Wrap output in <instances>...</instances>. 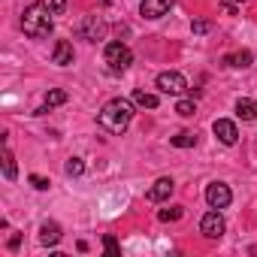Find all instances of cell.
<instances>
[{
    "mask_svg": "<svg viewBox=\"0 0 257 257\" xmlns=\"http://www.w3.org/2000/svg\"><path fill=\"white\" fill-rule=\"evenodd\" d=\"M134 112H137V103L134 100H127V97H115V100H109L103 109H100V115H97V124L103 127V131H109V134H124L127 127H131V121H134Z\"/></svg>",
    "mask_w": 257,
    "mask_h": 257,
    "instance_id": "obj_1",
    "label": "cell"
},
{
    "mask_svg": "<svg viewBox=\"0 0 257 257\" xmlns=\"http://www.w3.org/2000/svg\"><path fill=\"white\" fill-rule=\"evenodd\" d=\"M52 7L49 4H31L28 10H25V16H22V31H25V37H31V40H43V37H49L52 34Z\"/></svg>",
    "mask_w": 257,
    "mask_h": 257,
    "instance_id": "obj_2",
    "label": "cell"
},
{
    "mask_svg": "<svg viewBox=\"0 0 257 257\" xmlns=\"http://www.w3.org/2000/svg\"><path fill=\"white\" fill-rule=\"evenodd\" d=\"M103 61H106L109 73H124L127 67L134 64V52L127 49L124 43H109L106 52H103Z\"/></svg>",
    "mask_w": 257,
    "mask_h": 257,
    "instance_id": "obj_3",
    "label": "cell"
},
{
    "mask_svg": "<svg viewBox=\"0 0 257 257\" xmlns=\"http://www.w3.org/2000/svg\"><path fill=\"white\" fill-rule=\"evenodd\" d=\"M76 34H79L82 40H88V43H97V40L106 37V22H103L100 16H85V19L76 25Z\"/></svg>",
    "mask_w": 257,
    "mask_h": 257,
    "instance_id": "obj_4",
    "label": "cell"
},
{
    "mask_svg": "<svg viewBox=\"0 0 257 257\" xmlns=\"http://www.w3.org/2000/svg\"><path fill=\"white\" fill-rule=\"evenodd\" d=\"M224 230H227V224H224V218H221V209H212V212L203 215V221H200V233H203L206 239H221Z\"/></svg>",
    "mask_w": 257,
    "mask_h": 257,
    "instance_id": "obj_5",
    "label": "cell"
},
{
    "mask_svg": "<svg viewBox=\"0 0 257 257\" xmlns=\"http://www.w3.org/2000/svg\"><path fill=\"white\" fill-rule=\"evenodd\" d=\"M206 203H209L212 209H227V206L233 203V191H230L224 182H212V185L206 188Z\"/></svg>",
    "mask_w": 257,
    "mask_h": 257,
    "instance_id": "obj_6",
    "label": "cell"
},
{
    "mask_svg": "<svg viewBox=\"0 0 257 257\" xmlns=\"http://www.w3.org/2000/svg\"><path fill=\"white\" fill-rule=\"evenodd\" d=\"M155 85L164 91V94H182L185 88H188V82H185V76L182 73H176V70H167V73H158V79H155Z\"/></svg>",
    "mask_w": 257,
    "mask_h": 257,
    "instance_id": "obj_7",
    "label": "cell"
},
{
    "mask_svg": "<svg viewBox=\"0 0 257 257\" xmlns=\"http://www.w3.org/2000/svg\"><path fill=\"white\" fill-rule=\"evenodd\" d=\"M173 4H176V0H143V4H140V16L149 19V22H158V19H164L173 10Z\"/></svg>",
    "mask_w": 257,
    "mask_h": 257,
    "instance_id": "obj_8",
    "label": "cell"
},
{
    "mask_svg": "<svg viewBox=\"0 0 257 257\" xmlns=\"http://www.w3.org/2000/svg\"><path fill=\"white\" fill-rule=\"evenodd\" d=\"M173 191H176V182H173L170 176H164V179H158V182L146 191V200H149V203H164V200H170Z\"/></svg>",
    "mask_w": 257,
    "mask_h": 257,
    "instance_id": "obj_9",
    "label": "cell"
},
{
    "mask_svg": "<svg viewBox=\"0 0 257 257\" xmlns=\"http://www.w3.org/2000/svg\"><path fill=\"white\" fill-rule=\"evenodd\" d=\"M212 134H215L224 146H236V140H239V131H236V124H233L230 118H218V121L212 124Z\"/></svg>",
    "mask_w": 257,
    "mask_h": 257,
    "instance_id": "obj_10",
    "label": "cell"
},
{
    "mask_svg": "<svg viewBox=\"0 0 257 257\" xmlns=\"http://www.w3.org/2000/svg\"><path fill=\"white\" fill-rule=\"evenodd\" d=\"M73 46H70V40H58L55 43V49H52V64H58V67H70L73 64Z\"/></svg>",
    "mask_w": 257,
    "mask_h": 257,
    "instance_id": "obj_11",
    "label": "cell"
},
{
    "mask_svg": "<svg viewBox=\"0 0 257 257\" xmlns=\"http://www.w3.org/2000/svg\"><path fill=\"white\" fill-rule=\"evenodd\" d=\"M61 224L58 221H46L43 227H40V245H46V248H55L58 242H61Z\"/></svg>",
    "mask_w": 257,
    "mask_h": 257,
    "instance_id": "obj_12",
    "label": "cell"
},
{
    "mask_svg": "<svg viewBox=\"0 0 257 257\" xmlns=\"http://www.w3.org/2000/svg\"><path fill=\"white\" fill-rule=\"evenodd\" d=\"M251 61H254V55H251L248 49H242V52H233V55H224V58H221V64H224V67H233V70H245V67H251Z\"/></svg>",
    "mask_w": 257,
    "mask_h": 257,
    "instance_id": "obj_13",
    "label": "cell"
},
{
    "mask_svg": "<svg viewBox=\"0 0 257 257\" xmlns=\"http://www.w3.org/2000/svg\"><path fill=\"white\" fill-rule=\"evenodd\" d=\"M236 115H239L242 121H257V100L239 97V100H236Z\"/></svg>",
    "mask_w": 257,
    "mask_h": 257,
    "instance_id": "obj_14",
    "label": "cell"
},
{
    "mask_svg": "<svg viewBox=\"0 0 257 257\" xmlns=\"http://www.w3.org/2000/svg\"><path fill=\"white\" fill-rule=\"evenodd\" d=\"M61 103H67V91L55 88V91H49V94H46V100H43V106L37 109V115H46L49 109H55V106H61Z\"/></svg>",
    "mask_w": 257,
    "mask_h": 257,
    "instance_id": "obj_15",
    "label": "cell"
},
{
    "mask_svg": "<svg viewBox=\"0 0 257 257\" xmlns=\"http://www.w3.org/2000/svg\"><path fill=\"white\" fill-rule=\"evenodd\" d=\"M131 100H134L137 106H143V109H158V103H161V100H158V94H152V91H143V88H137Z\"/></svg>",
    "mask_w": 257,
    "mask_h": 257,
    "instance_id": "obj_16",
    "label": "cell"
},
{
    "mask_svg": "<svg viewBox=\"0 0 257 257\" xmlns=\"http://www.w3.org/2000/svg\"><path fill=\"white\" fill-rule=\"evenodd\" d=\"M173 146H176V149H194V146H197V137L188 134V131H182V134L173 137Z\"/></svg>",
    "mask_w": 257,
    "mask_h": 257,
    "instance_id": "obj_17",
    "label": "cell"
},
{
    "mask_svg": "<svg viewBox=\"0 0 257 257\" xmlns=\"http://www.w3.org/2000/svg\"><path fill=\"white\" fill-rule=\"evenodd\" d=\"M4 176H7L10 182L19 176V170H16V158H13V152H10V149H4Z\"/></svg>",
    "mask_w": 257,
    "mask_h": 257,
    "instance_id": "obj_18",
    "label": "cell"
},
{
    "mask_svg": "<svg viewBox=\"0 0 257 257\" xmlns=\"http://www.w3.org/2000/svg\"><path fill=\"white\" fill-rule=\"evenodd\" d=\"M182 215H185L182 206H170V209H161V212H158V218H161L164 224H173V221H179Z\"/></svg>",
    "mask_w": 257,
    "mask_h": 257,
    "instance_id": "obj_19",
    "label": "cell"
},
{
    "mask_svg": "<svg viewBox=\"0 0 257 257\" xmlns=\"http://www.w3.org/2000/svg\"><path fill=\"white\" fill-rule=\"evenodd\" d=\"M64 173H67V176H82V173H85V161H82V158H70V161L64 164Z\"/></svg>",
    "mask_w": 257,
    "mask_h": 257,
    "instance_id": "obj_20",
    "label": "cell"
},
{
    "mask_svg": "<svg viewBox=\"0 0 257 257\" xmlns=\"http://www.w3.org/2000/svg\"><path fill=\"white\" fill-rule=\"evenodd\" d=\"M176 112H179L182 118H191V115L197 112V103H194V100H179V103H176Z\"/></svg>",
    "mask_w": 257,
    "mask_h": 257,
    "instance_id": "obj_21",
    "label": "cell"
},
{
    "mask_svg": "<svg viewBox=\"0 0 257 257\" xmlns=\"http://www.w3.org/2000/svg\"><path fill=\"white\" fill-rule=\"evenodd\" d=\"M191 31H194V34H209V31H212V22H209V19H194V22H191Z\"/></svg>",
    "mask_w": 257,
    "mask_h": 257,
    "instance_id": "obj_22",
    "label": "cell"
},
{
    "mask_svg": "<svg viewBox=\"0 0 257 257\" xmlns=\"http://www.w3.org/2000/svg\"><path fill=\"white\" fill-rule=\"evenodd\" d=\"M103 248L112 254V257H118L121 254V248H118V242H115V236H103Z\"/></svg>",
    "mask_w": 257,
    "mask_h": 257,
    "instance_id": "obj_23",
    "label": "cell"
},
{
    "mask_svg": "<svg viewBox=\"0 0 257 257\" xmlns=\"http://www.w3.org/2000/svg\"><path fill=\"white\" fill-rule=\"evenodd\" d=\"M28 182H31L37 191H49V179H43V176H37V173H34V176H28Z\"/></svg>",
    "mask_w": 257,
    "mask_h": 257,
    "instance_id": "obj_24",
    "label": "cell"
},
{
    "mask_svg": "<svg viewBox=\"0 0 257 257\" xmlns=\"http://www.w3.org/2000/svg\"><path fill=\"white\" fill-rule=\"evenodd\" d=\"M239 4H245V0H221V10L227 13V16H236V7Z\"/></svg>",
    "mask_w": 257,
    "mask_h": 257,
    "instance_id": "obj_25",
    "label": "cell"
},
{
    "mask_svg": "<svg viewBox=\"0 0 257 257\" xmlns=\"http://www.w3.org/2000/svg\"><path fill=\"white\" fill-rule=\"evenodd\" d=\"M49 7H52L55 16H64L67 13V0H49Z\"/></svg>",
    "mask_w": 257,
    "mask_h": 257,
    "instance_id": "obj_26",
    "label": "cell"
},
{
    "mask_svg": "<svg viewBox=\"0 0 257 257\" xmlns=\"http://www.w3.org/2000/svg\"><path fill=\"white\" fill-rule=\"evenodd\" d=\"M19 242H22V236H19V233H16V236H13V239H10V251H16V248H19Z\"/></svg>",
    "mask_w": 257,
    "mask_h": 257,
    "instance_id": "obj_27",
    "label": "cell"
},
{
    "mask_svg": "<svg viewBox=\"0 0 257 257\" xmlns=\"http://www.w3.org/2000/svg\"><path fill=\"white\" fill-rule=\"evenodd\" d=\"M100 4H106V0H100Z\"/></svg>",
    "mask_w": 257,
    "mask_h": 257,
    "instance_id": "obj_28",
    "label": "cell"
}]
</instances>
